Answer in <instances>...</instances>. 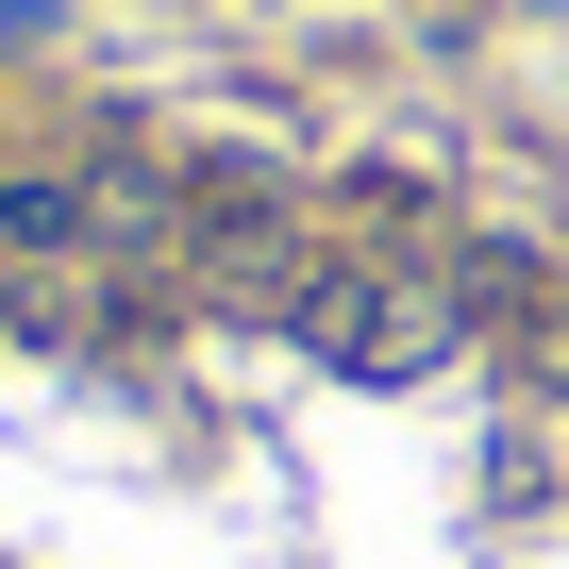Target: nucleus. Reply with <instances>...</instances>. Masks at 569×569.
Segmentation results:
<instances>
[{
    "instance_id": "obj_1",
    "label": "nucleus",
    "mask_w": 569,
    "mask_h": 569,
    "mask_svg": "<svg viewBox=\"0 0 569 569\" xmlns=\"http://www.w3.org/2000/svg\"><path fill=\"white\" fill-rule=\"evenodd\" d=\"M452 336H469V319H452V284H369V268H352V284H336V319H319L302 352H336L352 386H402V369H436Z\"/></svg>"
},
{
    "instance_id": "obj_2",
    "label": "nucleus",
    "mask_w": 569,
    "mask_h": 569,
    "mask_svg": "<svg viewBox=\"0 0 569 569\" xmlns=\"http://www.w3.org/2000/svg\"><path fill=\"white\" fill-rule=\"evenodd\" d=\"M519 302H536V251H519V234L452 251V319H469V336H486V319H519Z\"/></svg>"
}]
</instances>
